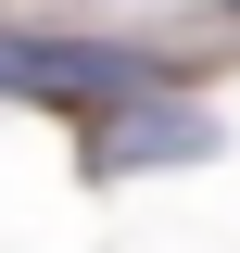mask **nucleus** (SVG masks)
<instances>
[{
	"label": "nucleus",
	"mask_w": 240,
	"mask_h": 253,
	"mask_svg": "<svg viewBox=\"0 0 240 253\" xmlns=\"http://www.w3.org/2000/svg\"><path fill=\"white\" fill-rule=\"evenodd\" d=\"M164 63L101 51V38H0V89H63V101H139Z\"/></svg>",
	"instance_id": "1"
},
{
	"label": "nucleus",
	"mask_w": 240,
	"mask_h": 253,
	"mask_svg": "<svg viewBox=\"0 0 240 253\" xmlns=\"http://www.w3.org/2000/svg\"><path fill=\"white\" fill-rule=\"evenodd\" d=\"M152 152H215V126L202 114H152V126H101V139H89L101 177H126V165H152Z\"/></svg>",
	"instance_id": "2"
}]
</instances>
